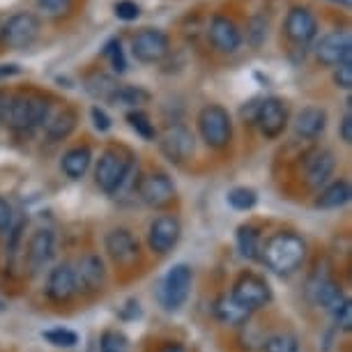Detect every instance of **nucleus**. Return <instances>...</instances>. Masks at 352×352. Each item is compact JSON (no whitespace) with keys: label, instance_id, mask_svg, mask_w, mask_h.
Returning <instances> with one entry per match:
<instances>
[{"label":"nucleus","instance_id":"47","mask_svg":"<svg viewBox=\"0 0 352 352\" xmlns=\"http://www.w3.org/2000/svg\"><path fill=\"white\" fill-rule=\"evenodd\" d=\"M8 95L5 92H0V120H3V116H5V109H8Z\"/></svg>","mask_w":352,"mask_h":352},{"label":"nucleus","instance_id":"43","mask_svg":"<svg viewBox=\"0 0 352 352\" xmlns=\"http://www.w3.org/2000/svg\"><path fill=\"white\" fill-rule=\"evenodd\" d=\"M261 99L263 97H256V99H249L247 104H242L240 118H242L244 124H256V116H258V106H261Z\"/></svg>","mask_w":352,"mask_h":352},{"label":"nucleus","instance_id":"48","mask_svg":"<svg viewBox=\"0 0 352 352\" xmlns=\"http://www.w3.org/2000/svg\"><path fill=\"white\" fill-rule=\"evenodd\" d=\"M329 3H334V5H343V8H350V0H329Z\"/></svg>","mask_w":352,"mask_h":352},{"label":"nucleus","instance_id":"38","mask_svg":"<svg viewBox=\"0 0 352 352\" xmlns=\"http://www.w3.org/2000/svg\"><path fill=\"white\" fill-rule=\"evenodd\" d=\"M74 5V0H37V8L49 16H63L67 14Z\"/></svg>","mask_w":352,"mask_h":352},{"label":"nucleus","instance_id":"40","mask_svg":"<svg viewBox=\"0 0 352 352\" xmlns=\"http://www.w3.org/2000/svg\"><path fill=\"white\" fill-rule=\"evenodd\" d=\"M90 120H92V127H95L99 134H104V131H109L113 127V120H111V116L106 113L102 106L95 104V106H90Z\"/></svg>","mask_w":352,"mask_h":352},{"label":"nucleus","instance_id":"49","mask_svg":"<svg viewBox=\"0 0 352 352\" xmlns=\"http://www.w3.org/2000/svg\"><path fill=\"white\" fill-rule=\"evenodd\" d=\"M0 28H3V23H0Z\"/></svg>","mask_w":352,"mask_h":352},{"label":"nucleus","instance_id":"8","mask_svg":"<svg viewBox=\"0 0 352 352\" xmlns=\"http://www.w3.org/2000/svg\"><path fill=\"white\" fill-rule=\"evenodd\" d=\"M39 19L32 12H16L8 21H3L0 28V39L5 46H10L12 51H21L32 46V42L39 37Z\"/></svg>","mask_w":352,"mask_h":352},{"label":"nucleus","instance_id":"33","mask_svg":"<svg viewBox=\"0 0 352 352\" xmlns=\"http://www.w3.org/2000/svg\"><path fill=\"white\" fill-rule=\"evenodd\" d=\"M263 352H300L297 336L292 334H272L263 341Z\"/></svg>","mask_w":352,"mask_h":352},{"label":"nucleus","instance_id":"11","mask_svg":"<svg viewBox=\"0 0 352 352\" xmlns=\"http://www.w3.org/2000/svg\"><path fill=\"white\" fill-rule=\"evenodd\" d=\"M290 122V109L288 102H283L281 97H263L261 106H258L256 116V127L261 129V134L270 141H274L288 129Z\"/></svg>","mask_w":352,"mask_h":352},{"label":"nucleus","instance_id":"34","mask_svg":"<svg viewBox=\"0 0 352 352\" xmlns=\"http://www.w3.org/2000/svg\"><path fill=\"white\" fill-rule=\"evenodd\" d=\"M256 203H258V194L249 187H235V189L228 191V205L232 210L247 212V210L254 208Z\"/></svg>","mask_w":352,"mask_h":352},{"label":"nucleus","instance_id":"12","mask_svg":"<svg viewBox=\"0 0 352 352\" xmlns=\"http://www.w3.org/2000/svg\"><path fill=\"white\" fill-rule=\"evenodd\" d=\"M314 56L322 67H338L341 63L352 60V39L348 30H331L322 35L314 46Z\"/></svg>","mask_w":352,"mask_h":352},{"label":"nucleus","instance_id":"10","mask_svg":"<svg viewBox=\"0 0 352 352\" xmlns=\"http://www.w3.org/2000/svg\"><path fill=\"white\" fill-rule=\"evenodd\" d=\"M170 53V37L159 28H143L131 37V56L141 65H157Z\"/></svg>","mask_w":352,"mask_h":352},{"label":"nucleus","instance_id":"36","mask_svg":"<svg viewBox=\"0 0 352 352\" xmlns=\"http://www.w3.org/2000/svg\"><path fill=\"white\" fill-rule=\"evenodd\" d=\"M42 336H44L51 345H56V348H74V345L78 343V334H76V331L65 329V327L46 329Z\"/></svg>","mask_w":352,"mask_h":352},{"label":"nucleus","instance_id":"27","mask_svg":"<svg viewBox=\"0 0 352 352\" xmlns=\"http://www.w3.org/2000/svg\"><path fill=\"white\" fill-rule=\"evenodd\" d=\"M316 295H314V302L318 307L327 309L329 314H334V311L341 307V304L348 300V295L343 292V288L334 281H329V278H320L316 285Z\"/></svg>","mask_w":352,"mask_h":352},{"label":"nucleus","instance_id":"29","mask_svg":"<svg viewBox=\"0 0 352 352\" xmlns=\"http://www.w3.org/2000/svg\"><path fill=\"white\" fill-rule=\"evenodd\" d=\"M237 249L249 261L261 258V232H258V228H254V226H240L237 228Z\"/></svg>","mask_w":352,"mask_h":352},{"label":"nucleus","instance_id":"6","mask_svg":"<svg viewBox=\"0 0 352 352\" xmlns=\"http://www.w3.org/2000/svg\"><path fill=\"white\" fill-rule=\"evenodd\" d=\"M157 143H159V152H162L170 164L189 162L196 152V138L191 134V129L184 127L182 122L168 124L162 134H157Z\"/></svg>","mask_w":352,"mask_h":352},{"label":"nucleus","instance_id":"15","mask_svg":"<svg viewBox=\"0 0 352 352\" xmlns=\"http://www.w3.org/2000/svg\"><path fill=\"white\" fill-rule=\"evenodd\" d=\"M106 254L120 267H131L141 258V244L129 228H113L104 237Z\"/></svg>","mask_w":352,"mask_h":352},{"label":"nucleus","instance_id":"30","mask_svg":"<svg viewBox=\"0 0 352 352\" xmlns=\"http://www.w3.org/2000/svg\"><path fill=\"white\" fill-rule=\"evenodd\" d=\"M124 118H127L129 127L134 129L143 141H157V127H155V122H152V118L143 109L127 111Z\"/></svg>","mask_w":352,"mask_h":352},{"label":"nucleus","instance_id":"16","mask_svg":"<svg viewBox=\"0 0 352 352\" xmlns=\"http://www.w3.org/2000/svg\"><path fill=\"white\" fill-rule=\"evenodd\" d=\"M175 182L164 170H152L138 182V198L148 208H166L168 203L175 201Z\"/></svg>","mask_w":352,"mask_h":352},{"label":"nucleus","instance_id":"39","mask_svg":"<svg viewBox=\"0 0 352 352\" xmlns=\"http://www.w3.org/2000/svg\"><path fill=\"white\" fill-rule=\"evenodd\" d=\"M331 81H334V85L338 90H350L352 88V60L341 63L338 67H334Z\"/></svg>","mask_w":352,"mask_h":352},{"label":"nucleus","instance_id":"13","mask_svg":"<svg viewBox=\"0 0 352 352\" xmlns=\"http://www.w3.org/2000/svg\"><path fill=\"white\" fill-rule=\"evenodd\" d=\"M208 37H210V44L214 46L219 53H226V56L237 53L244 44L242 28L237 25V21L228 14H221V12H217V14L210 19Z\"/></svg>","mask_w":352,"mask_h":352},{"label":"nucleus","instance_id":"25","mask_svg":"<svg viewBox=\"0 0 352 352\" xmlns=\"http://www.w3.org/2000/svg\"><path fill=\"white\" fill-rule=\"evenodd\" d=\"M214 316L219 322L230 324V327H244L251 318V311L237 304L230 295H223L214 302Z\"/></svg>","mask_w":352,"mask_h":352},{"label":"nucleus","instance_id":"5","mask_svg":"<svg viewBox=\"0 0 352 352\" xmlns=\"http://www.w3.org/2000/svg\"><path fill=\"white\" fill-rule=\"evenodd\" d=\"M191 283H194V270L187 263H177L166 272L159 283V302L166 311H180L189 300Z\"/></svg>","mask_w":352,"mask_h":352},{"label":"nucleus","instance_id":"31","mask_svg":"<svg viewBox=\"0 0 352 352\" xmlns=\"http://www.w3.org/2000/svg\"><path fill=\"white\" fill-rule=\"evenodd\" d=\"M102 53H104V58L109 60L111 69L116 72V74H124V72H127V56H124L120 37H111L109 42L104 44Z\"/></svg>","mask_w":352,"mask_h":352},{"label":"nucleus","instance_id":"35","mask_svg":"<svg viewBox=\"0 0 352 352\" xmlns=\"http://www.w3.org/2000/svg\"><path fill=\"white\" fill-rule=\"evenodd\" d=\"M129 338L118 329H106L99 338V352H127Z\"/></svg>","mask_w":352,"mask_h":352},{"label":"nucleus","instance_id":"1","mask_svg":"<svg viewBox=\"0 0 352 352\" xmlns=\"http://www.w3.org/2000/svg\"><path fill=\"white\" fill-rule=\"evenodd\" d=\"M51 118V99L42 92H16L8 99L3 120L5 124L16 131L25 134L37 127H44L46 120Z\"/></svg>","mask_w":352,"mask_h":352},{"label":"nucleus","instance_id":"21","mask_svg":"<svg viewBox=\"0 0 352 352\" xmlns=\"http://www.w3.org/2000/svg\"><path fill=\"white\" fill-rule=\"evenodd\" d=\"M292 129L304 141H316L327 129V111L322 106H304L292 120Z\"/></svg>","mask_w":352,"mask_h":352},{"label":"nucleus","instance_id":"18","mask_svg":"<svg viewBox=\"0 0 352 352\" xmlns=\"http://www.w3.org/2000/svg\"><path fill=\"white\" fill-rule=\"evenodd\" d=\"M56 256V235L49 228H39L30 235L28 249H25V261H28L30 274H39L51 265Z\"/></svg>","mask_w":352,"mask_h":352},{"label":"nucleus","instance_id":"2","mask_svg":"<svg viewBox=\"0 0 352 352\" xmlns=\"http://www.w3.org/2000/svg\"><path fill=\"white\" fill-rule=\"evenodd\" d=\"M261 261L276 274H292L307 261V242L297 232H276L261 247Z\"/></svg>","mask_w":352,"mask_h":352},{"label":"nucleus","instance_id":"45","mask_svg":"<svg viewBox=\"0 0 352 352\" xmlns=\"http://www.w3.org/2000/svg\"><path fill=\"white\" fill-rule=\"evenodd\" d=\"M19 74H21V65L19 63H0V81L19 76Z\"/></svg>","mask_w":352,"mask_h":352},{"label":"nucleus","instance_id":"14","mask_svg":"<svg viewBox=\"0 0 352 352\" xmlns=\"http://www.w3.org/2000/svg\"><path fill=\"white\" fill-rule=\"evenodd\" d=\"M180 237H182L180 219L173 214H159L148 228V247L157 256H166L177 247Z\"/></svg>","mask_w":352,"mask_h":352},{"label":"nucleus","instance_id":"46","mask_svg":"<svg viewBox=\"0 0 352 352\" xmlns=\"http://www.w3.org/2000/svg\"><path fill=\"white\" fill-rule=\"evenodd\" d=\"M162 352H187V350H184L180 343H168V345H164Z\"/></svg>","mask_w":352,"mask_h":352},{"label":"nucleus","instance_id":"20","mask_svg":"<svg viewBox=\"0 0 352 352\" xmlns=\"http://www.w3.org/2000/svg\"><path fill=\"white\" fill-rule=\"evenodd\" d=\"M78 292H99L106 283V265L97 254H85L74 265Z\"/></svg>","mask_w":352,"mask_h":352},{"label":"nucleus","instance_id":"26","mask_svg":"<svg viewBox=\"0 0 352 352\" xmlns=\"http://www.w3.org/2000/svg\"><path fill=\"white\" fill-rule=\"evenodd\" d=\"M152 102V92L141 88V85H118L113 90V95L109 97V104L113 106H122V109H143L145 104Z\"/></svg>","mask_w":352,"mask_h":352},{"label":"nucleus","instance_id":"9","mask_svg":"<svg viewBox=\"0 0 352 352\" xmlns=\"http://www.w3.org/2000/svg\"><path fill=\"white\" fill-rule=\"evenodd\" d=\"M318 16L314 14V10L307 5H292L285 12L283 19V35L288 37L290 44L295 46H309L318 37Z\"/></svg>","mask_w":352,"mask_h":352},{"label":"nucleus","instance_id":"4","mask_svg":"<svg viewBox=\"0 0 352 352\" xmlns=\"http://www.w3.org/2000/svg\"><path fill=\"white\" fill-rule=\"evenodd\" d=\"M201 141L212 150H226L232 143V118L221 104H205L196 116Z\"/></svg>","mask_w":352,"mask_h":352},{"label":"nucleus","instance_id":"44","mask_svg":"<svg viewBox=\"0 0 352 352\" xmlns=\"http://www.w3.org/2000/svg\"><path fill=\"white\" fill-rule=\"evenodd\" d=\"M338 138L350 145L352 143V116H350V109L345 111V116L341 118V122H338Z\"/></svg>","mask_w":352,"mask_h":352},{"label":"nucleus","instance_id":"28","mask_svg":"<svg viewBox=\"0 0 352 352\" xmlns=\"http://www.w3.org/2000/svg\"><path fill=\"white\" fill-rule=\"evenodd\" d=\"M116 78L111 74H104V72H92L83 78V90L85 95H90L92 99H97V102H109V97L113 95V90L118 88Z\"/></svg>","mask_w":352,"mask_h":352},{"label":"nucleus","instance_id":"37","mask_svg":"<svg viewBox=\"0 0 352 352\" xmlns=\"http://www.w3.org/2000/svg\"><path fill=\"white\" fill-rule=\"evenodd\" d=\"M113 14L124 23H131L141 16V5H138L136 0H116V3H113Z\"/></svg>","mask_w":352,"mask_h":352},{"label":"nucleus","instance_id":"41","mask_svg":"<svg viewBox=\"0 0 352 352\" xmlns=\"http://www.w3.org/2000/svg\"><path fill=\"white\" fill-rule=\"evenodd\" d=\"M331 316H334V322H336L343 331H350V329H352V302H350V297H348V300H345V302L341 304V307H338Z\"/></svg>","mask_w":352,"mask_h":352},{"label":"nucleus","instance_id":"7","mask_svg":"<svg viewBox=\"0 0 352 352\" xmlns=\"http://www.w3.org/2000/svg\"><path fill=\"white\" fill-rule=\"evenodd\" d=\"M230 297L254 314V311L267 307L272 302V288L263 276L254 274V272H244V274L237 276L235 283H232Z\"/></svg>","mask_w":352,"mask_h":352},{"label":"nucleus","instance_id":"3","mask_svg":"<svg viewBox=\"0 0 352 352\" xmlns=\"http://www.w3.org/2000/svg\"><path fill=\"white\" fill-rule=\"evenodd\" d=\"M134 168V152L124 145H109L97 159L95 182L104 194H118Z\"/></svg>","mask_w":352,"mask_h":352},{"label":"nucleus","instance_id":"32","mask_svg":"<svg viewBox=\"0 0 352 352\" xmlns=\"http://www.w3.org/2000/svg\"><path fill=\"white\" fill-rule=\"evenodd\" d=\"M267 32H270V21L265 16H251L247 21V28L242 30V37L247 39V42L258 49V46H263L267 42Z\"/></svg>","mask_w":352,"mask_h":352},{"label":"nucleus","instance_id":"17","mask_svg":"<svg viewBox=\"0 0 352 352\" xmlns=\"http://www.w3.org/2000/svg\"><path fill=\"white\" fill-rule=\"evenodd\" d=\"M44 292H46V297L56 304H67L69 300H74L78 292L74 263L56 265V267L49 272V276H46Z\"/></svg>","mask_w":352,"mask_h":352},{"label":"nucleus","instance_id":"22","mask_svg":"<svg viewBox=\"0 0 352 352\" xmlns=\"http://www.w3.org/2000/svg\"><path fill=\"white\" fill-rule=\"evenodd\" d=\"M78 127V111L74 106H63L56 116H51L44 124V136L49 143H60L74 134Z\"/></svg>","mask_w":352,"mask_h":352},{"label":"nucleus","instance_id":"24","mask_svg":"<svg viewBox=\"0 0 352 352\" xmlns=\"http://www.w3.org/2000/svg\"><path fill=\"white\" fill-rule=\"evenodd\" d=\"M350 196H352L350 182L348 180H334V182H327L320 191H318L314 205L320 210H338L350 201Z\"/></svg>","mask_w":352,"mask_h":352},{"label":"nucleus","instance_id":"23","mask_svg":"<svg viewBox=\"0 0 352 352\" xmlns=\"http://www.w3.org/2000/svg\"><path fill=\"white\" fill-rule=\"evenodd\" d=\"M90 166H92L90 145H74V148H69L60 159V170L69 180H81V177H85Z\"/></svg>","mask_w":352,"mask_h":352},{"label":"nucleus","instance_id":"42","mask_svg":"<svg viewBox=\"0 0 352 352\" xmlns=\"http://www.w3.org/2000/svg\"><path fill=\"white\" fill-rule=\"evenodd\" d=\"M12 223H14V210H12L8 198L0 196V235H3V232H10Z\"/></svg>","mask_w":352,"mask_h":352},{"label":"nucleus","instance_id":"19","mask_svg":"<svg viewBox=\"0 0 352 352\" xmlns=\"http://www.w3.org/2000/svg\"><path fill=\"white\" fill-rule=\"evenodd\" d=\"M336 170V157L334 152L327 148L314 150L304 162V180H307L309 187L320 189L329 182V177L334 175Z\"/></svg>","mask_w":352,"mask_h":352}]
</instances>
